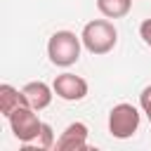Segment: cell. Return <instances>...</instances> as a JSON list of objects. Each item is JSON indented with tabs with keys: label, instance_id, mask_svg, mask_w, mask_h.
Here are the masks:
<instances>
[{
	"label": "cell",
	"instance_id": "cell-3",
	"mask_svg": "<svg viewBox=\"0 0 151 151\" xmlns=\"http://www.w3.org/2000/svg\"><path fill=\"white\" fill-rule=\"evenodd\" d=\"M7 120H9V127H12V134H14L24 146L31 144V142L40 134V130H42V120L38 118L35 109H31L28 104L14 109V111L7 116Z\"/></svg>",
	"mask_w": 151,
	"mask_h": 151
},
{
	"label": "cell",
	"instance_id": "cell-11",
	"mask_svg": "<svg viewBox=\"0 0 151 151\" xmlns=\"http://www.w3.org/2000/svg\"><path fill=\"white\" fill-rule=\"evenodd\" d=\"M139 106H142V111L146 113V118H149V123H151V85H146V87L142 90V94H139Z\"/></svg>",
	"mask_w": 151,
	"mask_h": 151
},
{
	"label": "cell",
	"instance_id": "cell-12",
	"mask_svg": "<svg viewBox=\"0 0 151 151\" xmlns=\"http://www.w3.org/2000/svg\"><path fill=\"white\" fill-rule=\"evenodd\" d=\"M139 35H142V40L151 47V19H144V21H142V26H139Z\"/></svg>",
	"mask_w": 151,
	"mask_h": 151
},
{
	"label": "cell",
	"instance_id": "cell-9",
	"mask_svg": "<svg viewBox=\"0 0 151 151\" xmlns=\"http://www.w3.org/2000/svg\"><path fill=\"white\" fill-rule=\"evenodd\" d=\"M97 9L106 19H123L132 9V0H97Z\"/></svg>",
	"mask_w": 151,
	"mask_h": 151
},
{
	"label": "cell",
	"instance_id": "cell-5",
	"mask_svg": "<svg viewBox=\"0 0 151 151\" xmlns=\"http://www.w3.org/2000/svg\"><path fill=\"white\" fill-rule=\"evenodd\" d=\"M52 87H54V94L64 101H80L87 94V80L76 73H59Z\"/></svg>",
	"mask_w": 151,
	"mask_h": 151
},
{
	"label": "cell",
	"instance_id": "cell-2",
	"mask_svg": "<svg viewBox=\"0 0 151 151\" xmlns=\"http://www.w3.org/2000/svg\"><path fill=\"white\" fill-rule=\"evenodd\" d=\"M80 50H83V40L73 31H57L47 40V57L54 66L61 68L73 66L80 59Z\"/></svg>",
	"mask_w": 151,
	"mask_h": 151
},
{
	"label": "cell",
	"instance_id": "cell-4",
	"mask_svg": "<svg viewBox=\"0 0 151 151\" xmlns=\"http://www.w3.org/2000/svg\"><path fill=\"white\" fill-rule=\"evenodd\" d=\"M139 130V111L132 104H116L109 111V132L116 139H130Z\"/></svg>",
	"mask_w": 151,
	"mask_h": 151
},
{
	"label": "cell",
	"instance_id": "cell-10",
	"mask_svg": "<svg viewBox=\"0 0 151 151\" xmlns=\"http://www.w3.org/2000/svg\"><path fill=\"white\" fill-rule=\"evenodd\" d=\"M54 130H52V125L50 123H42V130H40V134L31 142V144H26V149H38V151H47V149H52L54 146Z\"/></svg>",
	"mask_w": 151,
	"mask_h": 151
},
{
	"label": "cell",
	"instance_id": "cell-8",
	"mask_svg": "<svg viewBox=\"0 0 151 151\" xmlns=\"http://www.w3.org/2000/svg\"><path fill=\"white\" fill-rule=\"evenodd\" d=\"M24 104H28L26 97H24V90H17V87H12V85H7V83L0 85V111H2L5 118H7L14 109H19V106H24Z\"/></svg>",
	"mask_w": 151,
	"mask_h": 151
},
{
	"label": "cell",
	"instance_id": "cell-6",
	"mask_svg": "<svg viewBox=\"0 0 151 151\" xmlns=\"http://www.w3.org/2000/svg\"><path fill=\"white\" fill-rule=\"evenodd\" d=\"M87 125L85 123H80V120H76V123H71L61 134H59V139L54 142V146H57V151H85L87 149Z\"/></svg>",
	"mask_w": 151,
	"mask_h": 151
},
{
	"label": "cell",
	"instance_id": "cell-1",
	"mask_svg": "<svg viewBox=\"0 0 151 151\" xmlns=\"http://www.w3.org/2000/svg\"><path fill=\"white\" fill-rule=\"evenodd\" d=\"M80 40L90 54H109L118 42V31L109 19H92L83 26Z\"/></svg>",
	"mask_w": 151,
	"mask_h": 151
},
{
	"label": "cell",
	"instance_id": "cell-7",
	"mask_svg": "<svg viewBox=\"0 0 151 151\" xmlns=\"http://www.w3.org/2000/svg\"><path fill=\"white\" fill-rule=\"evenodd\" d=\"M21 90H24V97H26L28 106L35 109V111H42V109H47V106L52 104L54 87H50V85L42 83V80H31V83H26Z\"/></svg>",
	"mask_w": 151,
	"mask_h": 151
}]
</instances>
